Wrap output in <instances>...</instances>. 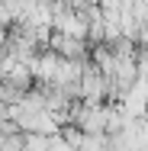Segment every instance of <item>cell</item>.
Here are the masks:
<instances>
[{
  "instance_id": "cell-1",
  "label": "cell",
  "mask_w": 148,
  "mask_h": 151,
  "mask_svg": "<svg viewBox=\"0 0 148 151\" xmlns=\"http://www.w3.org/2000/svg\"><path fill=\"white\" fill-rule=\"evenodd\" d=\"M48 48H55L61 58H68V61H87L90 58V42L84 39V35H71V32L55 29V26H52Z\"/></svg>"
},
{
  "instance_id": "cell-2",
  "label": "cell",
  "mask_w": 148,
  "mask_h": 151,
  "mask_svg": "<svg viewBox=\"0 0 148 151\" xmlns=\"http://www.w3.org/2000/svg\"><path fill=\"white\" fill-rule=\"evenodd\" d=\"M48 151H77L74 145H68L61 135H52V145H48Z\"/></svg>"
}]
</instances>
